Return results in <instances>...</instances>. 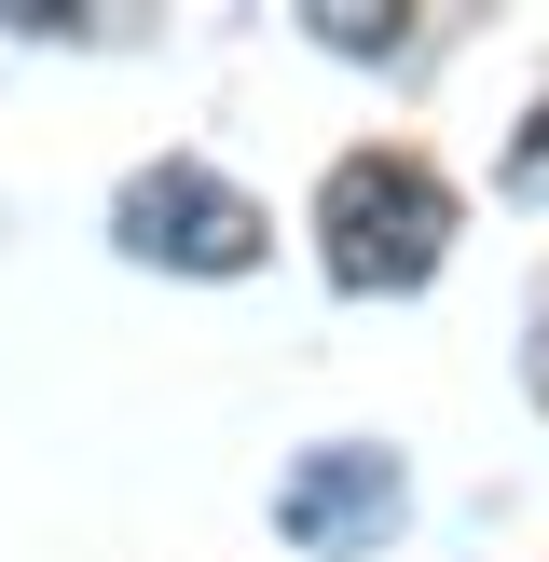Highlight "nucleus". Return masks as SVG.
I'll list each match as a JSON object with an SVG mask.
<instances>
[{
    "mask_svg": "<svg viewBox=\"0 0 549 562\" xmlns=\"http://www.w3.org/2000/svg\"><path fill=\"white\" fill-rule=\"evenodd\" d=\"M522 371H536V412H549V316H536V344H522Z\"/></svg>",
    "mask_w": 549,
    "mask_h": 562,
    "instance_id": "obj_6",
    "label": "nucleus"
},
{
    "mask_svg": "<svg viewBox=\"0 0 549 562\" xmlns=\"http://www.w3.org/2000/svg\"><path fill=\"white\" fill-rule=\"evenodd\" d=\"M302 14H316V42H329V55H399V27H412L399 0H302Z\"/></svg>",
    "mask_w": 549,
    "mask_h": 562,
    "instance_id": "obj_4",
    "label": "nucleus"
},
{
    "mask_svg": "<svg viewBox=\"0 0 549 562\" xmlns=\"http://www.w3.org/2000/svg\"><path fill=\"white\" fill-rule=\"evenodd\" d=\"M508 179H522V192H549V110H536V137L508 151Z\"/></svg>",
    "mask_w": 549,
    "mask_h": 562,
    "instance_id": "obj_5",
    "label": "nucleus"
},
{
    "mask_svg": "<svg viewBox=\"0 0 549 562\" xmlns=\"http://www.w3.org/2000/svg\"><path fill=\"white\" fill-rule=\"evenodd\" d=\"M110 234H124L137 261H165V274H247L261 261V206H247L220 165H137L124 206H110Z\"/></svg>",
    "mask_w": 549,
    "mask_h": 562,
    "instance_id": "obj_2",
    "label": "nucleus"
},
{
    "mask_svg": "<svg viewBox=\"0 0 549 562\" xmlns=\"http://www.w3.org/2000/svg\"><path fill=\"white\" fill-rule=\"evenodd\" d=\"M439 247H453V192H439V165L344 151L316 179V261L344 274V289H426Z\"/></svg>",
    "mask_w": 549,
    "mask_h": 562,
    "instance_id": "obj_1",
    "label": "nucleus"
},
{
    "mask_svg": "<svg viewBox=\"0 0 549 562\" xmlns=\"http://www.w3.org/2000/svg\"><path fill=\"white\" fill-rule=\"evenodd\" d=\"M399 508H412V481H399V453H371V439H329V453H302L289 481H274V536L316 549V562H371L384 536H399Z\"/></svg>",
    "mask_w": 549,
    "mask_h": 562,
    "instance_id": "obj_3",
    "label": "nucleus"
}]
</instances>
